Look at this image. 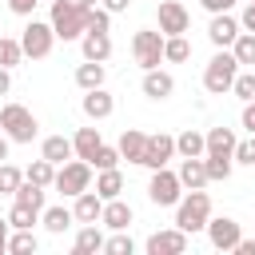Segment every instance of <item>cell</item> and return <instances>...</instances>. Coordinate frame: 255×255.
I'll use <instances>...</instances> for the list:
<instances>
[{
	"label": "cell",
	"mask_w": 255,
	"mask_h": 255,
	"mask_svg": "<svg viewBox=\"0 0 255 255\" xmlns=\"http://www.w3.org/2000/svg\"><path fill=\"white\" fill-rule=\"evenodd\" d=\"M100 211H104V199H100V195H96L92 187L76 195V207H72L76 223H100Z\"/></svg>",
	"instance_id": "obj_20"
},
{
	"label": "cell",
	"mask_w": 255,
	"mask_h": 255,
	"mask_svg": "<svg viewBox=\"0 0 255 255\" xmlns=\"http://www.w3.org/2000/svg\"><path fill=\"white\" fill-rule=\"evenodd\" d=\"M104 251H108V255H131V251H135V243H131V235L116 231L112 239H104Z\"/></svg>",
	"instance_id": "obj_40"
},
{
	"label": "cell",
	"mask_w": 255,
	"mask_h": 255,
	"mask_svg": "<svg viewBox=\"0 0 255 255\" xmlns=\"http://www.w3.org/2000/svg\"><path fill=\"white\" fill-rule=\"evenodd\" d=\"M124 191V175H120V167H104L100 175H96V195L100 199H116Z\"/></svg>",
	"instance_id": "obj_26"
},
{
	"label": "cell",
	"mask_w": 255,
	"mask_h": 255,
	"mask_svg": "<svg viewBox=\"0 0 255 255\" xmlns=\"http://www.w3.org/2000/svg\"><path fill=\"white\" fill-rule=\"evenodd\" d=\"M32 223H40V211H32V207H24V203H12V211H8V227L16 231V227H32Z\"/></svg>",
	"instance_id": "obj_35"
},
{
	"label": "cell",
	"mask_w": 255,
	"mask_h": 255,
	"mask_svg": "<svg viewBox=\"0 0 255 255\" xmlns=\"http://www.w3.org/2000/svg\"><path fill=\"white\" fill-rule=\"evenodd\" d=\"M207 147H203V131H195V128H187V131H179L175 135V155H203Z\"/></svg>",
	"instance_id": "obj_29"
},
{
	"label": "cell",
	"mask_w": 255,
	"mask_h": 255,
	"mask_svg": "<svg viewBox=\"0 0 255 255\" xmlns=\"http://www.w3.org/2000/svg\"><path fill=\"white\" fill-rule=\"evenodd\" d=\"M251 143H255V131H251Z\"/></svg>",
	"instance_id": "obj_53"
},
{
	"label": "cell",
	"mask_w": 255,
	"mask_h": 255,
	"mask_svg": "<svg viewBox=\"0 0 255 255\" xmlns=\"http://www.w3.org/2000/svg\"><path fill=\"white\" fill-rule=\"evenodd\" d=\"M48 24H52L56 40H64V44H68V40H80V36L88 32V8L76 4V0H56Z\"/></svg>",
	"instance_id": "obj_2"
},
{
	"label": "cell",
	"mask_w": 255,
	"mask_h": 255,
	"mask_svg": "<svg viewBox=\"0 0 255 255\" xmlns=\"http://www.w3.org/2000/svg\"><path fill=\"white\" fill-rule=\"evenodd\" d=\"M179 195H183L179 175L167 171V167H155V171H151V183H147V199H151L155 207H175Z\"/></svg>",
	"instance_id": "obj_7"
},
{
	"label": "cell",
	"mask_w": 255,
	"mask_h": 255,
	"mask_svg": "<svg viewBox=\"0 0 255 255\" xmlns=\"http://www.w3.org/2000/svg\"><path fill=\"white\" fill-rule=\"evenodd\" d=\"M231 92H235L243 104H247V100H255V68H251V72H239V76H235V84H231Z\"/></svg>",
	"instance_id": "obj_38"
},
{
	"label": "cell",
	"mask_w": 255,
	"mask_h": 255,
	"mask_svg": "<svg viewBox=\"0 0 255 255\" xmlns=\"http://www.w3.org/2000/svg\"><path fill=\"white\" fill-rule=\"evenodd\" d=\"M239 32H243V28H239V20H235L231 12H215L211 24H207V40H211L215 48H231Z\"/></svg>",
	"instance_id": "obj_13"
},
{
	"label": "cell",
	"mask_w": 255,
	"mask_h": 255,
	"mask_svg": "<svg viewBox=\"0 0 255 255\" xmlns=\"http://www.w3.org/2000/svg\"><path fill=\"white\" fill-rule=\"evenodd\" d=\"M20 179H24V171H20V167L0 163V195H12V191L20 187Z\"/></svg>",
	"instance_id": "obj_39"
},
{
	"label": "cell",
	"mask_w": 255,
	"mask_h": 255,
	"mask_svg": "<svg viewBox=\"0 0 255 255\" xmlns=\"http://www.w3.org/2000/svg\"><path fill=\"white\" fill-rule=\"evenodd\" d=\"M143 247H147V255H183V251H187V231H179V227L151 231Z\"/></svg>",
	"instance_id": "obj_11"
},
{
	"label": "cell",
	"mask_w": 255,
	"mask_h": 255,
	"mask_svg": "<svg viewBox=\"0 0 255 255\" xmlns=\"http://www.w3.org/2000/svg\"><path fill=\"white\" fill-rule=\"evenodd\" d=\"M239 28H243V32H255V0H247V8H243V16H239Z\"/></svg>",
	"instance_id": "obj_44"
},
{
	"label": "cell",
	"mask_w": 255,
	"mask_h": 255,
	"mask_svg": "<svg viewBox=\"0 0 255 255\" xmlns=\"http://www.w3.org/2000/svg\"><path fill=\"white\" fill-rule=\"evenodd\" d=\"M96 171H104V167H120V147H108V143H100L96 147V155L88 159Z\"/></svg>",
	"instance_id": "obj_36"
},
{
	"label": "cell",
	"mask_w": 255,
	"mask_h": 255,
	"mask_svg": "<svg viewBox=\"0 0 255 255\" xmlns=\"http://www.w3.org/2000/svg\"><path fill=\"white\" fill-rule=\"evenodd\" d=\"M40 223H44L52 235H64V231L76 223V215H72L68 207H44V211H40Z\"/></svg>",
	"instance_id": "obj_27"
},
{
	"label": "cell",
	"mask_w": 255,
	"mask_h": 255,
	"mask_svg": "<svg viewBox=\"0 0 255 255\" xmlns=\"http://www.w3.org/2000/svg\"><path fill=\"white\" fill-rule=\"evenodd\" d=\"M76 4H84V8H92V4H96V0H76Z\"/></svg>",
	"instance_id": "obj_52"
},
{
	"label": "cell",
	"mask_w": 255,
	"mask_h": 255,
	"mask_svg": "<svg viewBox=\"0 0 255 255\" xmlns=\"http://www.w3.org/2000/svg\"><path fill=\"white\" fill-rule=\"evenodd\" d=\"M100 143H104L100 128H80V131L72 135V151H76V159H92Z\"/></svg>",
	"instance_id": "obj_23"
},
{
	"label": "cell",
	"mask_w": 255,
	"mask_h": 255,
	"mask_svg": "<svg viewBox=\"0 0 255 255\" xmlns=\"http://www.w3.org/2000/svg\"><path fill=\"white\" fill-rule=\"evenodd\" d=\"M243 128H247V131H255V100H247V104H243Z\"/></svg>",
	"instance_id": "obj_46"
},
{
	"label": "cell",
	"mask_w": 255,
	"mask_h": 255,
	"mask_svg": "<svg viewBox=\"0 0 255 255\" xmlns=\"http://www.w3.org/2000/svg\"><path fill=\"white\" fill-rule=\"evenodd\" d=\"M80 48H84V60H100V64H104V60L112 56V36L88 28V32L80 36Z\"/></svg>",
	"instance_id": "obj_17"
},
{
	"label": "cell",
	"mask_w": 255,
	"mask_h": 255,
	"mask_svg": "<svg viewBox=\"0 0 255 255\" xmlns=\"http://www.w3.org/2000/svg\"><path fill=\"white\" fill-rule=\"evenodd\" d=\"M120 159H128V163H139L143 159V147H147V135L139 131V128H124V135H120Z\"/></svg>",
	"instance_id": "obj_18"
},
{
	"label": "cell",
	"mask_w": 255,
	"mask_h": 255,
	"mask_svg": "<svg viewBox=\"0 0 255 255\" xmlns=\"http://www.w3.org/2000/svg\"><path fill=\"white\" fill-rule=\"evenodd\" d=\"M100 223H104V227H112V231H128V223H131V207H128L120 195H116V199H104Z\"/></svg>",
	"instance_id": "obj_16"
},
{
	"label": "cell",
	"mask_w": 255,
	"mask_h": 255,
	"mask_svg": "<svg viewBox=\"0 0 255 255\" xmlns=\"http://www.w3.org/2000/svg\"><path fill=\"white\" fill-rule=\"evenodd\" d=\"M207 219H211V195L203 187H191L187 195H179V203H175V227L179 231L195 235L207 227Z\"/></svg>",
	"instance_id": "obj_1"
},
{
	"label": "cell",
	"mask_w": 255,
	"mask_h": 255,
	"mask_svg": "<svg viewBox=\"0 0 255 255\" xmlns=\"http://www.w3.org/2000/svg\"><path fill=\"white\" fill-rule=\"evenodd\" d=\"M8 159V135H0V163Z\"/></svg>",
	"instance_id": "obj_51"
},
{
	"label": "cell",
	"mask_w": 255,
	"mask_h": 255,
	"mask_svg": "<svg viewBox=\"0 0 255 255\" xmlns=\"http://www.w3.org/2000/svg\"><path fill=\"white\" fill-rule=\"evenodd\" d=\"M24 60V48H20V40H12V36H0V68H16Z\"/></svg>",
	"instance_id": "obj_34"
},
{
	"label": "cell",
	"mask_w": 255,
	"mask_h": 255,
	"mask_svg": "<svg viewBox=\"0 0 255 255\" xmlns=\"http://www.w3.org/2000/svg\"><path fill=\"white\" fill-rule=\"evenodd\" d=\"M52 44H56L52 24H44V20H28V24H24V32H20V48H24V56H32V60H48V56H52Z\"/></svg>",
	"instance_id": "obj_6"
},
{
	"label": "cell",
	"mask_w": 255,
	"mask_h": 255,
	"mask_svg": "<svg viewBox=\"0 0 255 255\" xmlns=\"http://www.w3.org/2000/svg\"><path fill=\"white\" fill-rule=\"evenodd\" d=\"M40 155H44L48 163H56V167H60V163H68L76 151H72V139H68V135H48V139L40 143Z\"/></svg>",
	"instance_id": "obj_22"
},
{
	"label": "cell",
	"mask_w": 255,
	"mask_h": 255,
	"mask_svg": "<svg viewBox=\"0 0 255 255\" xmlns=\"http://www.w3.org/2000/svg\"><path fill=\"white\" fill-rule=\"evenodd\" d=\"M72 251H76V255H96V251H104V231H100L96 223H84L80 235H76V243H72Z\"/></svg>",
	"instance_id": "obj_24"
},
{
	"label": "cell",
	"mask_w": 255,
	"mask_h": 255,
	"mask_svg": "<svg viewBox=\"0 0 255 255\" xmlns=\"http://www.w3.org/2000/svg\"><path fill=\"white\" fill-rule=\"evenodd\" d=\"M235 76H239V60L231 56V48H219V52L211 56V64L203 68V88H207L211 96H223V92H231Z\"/></svg>",
	"instance_id": "obj_3"
},
{
	"label": "cell",
	"mask_w": 255,
	"mask_h": 255,
	"mask_svg": "<svg viewBox=\"0 0 255 255\" xmlns=\"http://www.w3.org/2000/svg\"><path fill=\"white\" fill-rule=\"evenodd\" d=\"M175 92V76L163 72V68H147L143 72V96L147 100H167Z\"/></svg>",
	"instance_id": "obj_14"
},
{
	"label": "cell",
	"mask_w": 255,
	"mask_h": 255,
	"mask_svg": "<svg viewBox=\"0 0 255 255\" xmlns=\"http://www.w3.org/2000/svg\"><path fill=\"white\" fill-rule=\"evenodd\" d=\"M88 28H92V32H112V12L92 4V8H88Z\"/></svg>",
	"instance_id": "obj_41"
},
{
	"label": "cell",
	"mask_w": 255,
	"mask_h": 255,
	"mask_svg": "<svg viewBox=\"0 0 255 255\" xmlns=\"http://www.w3.org/2000/svg\"><path fill=\"white\" fill-rule=\"evenodd\" d=\"M207 239H211V247L215 251H235V243H239V223L231 219V215H219V219H207Z\"/></svg>",
	"instance_id": "obj_10"
},
{
	"label": "cell",
	"mask_w": 255,
	"mask_h": 255,
	"mask_svg": "<svg viewBox=\"0 0 255 255\" xmlns=\"http://www.w3.org/2000/svg\"><path fill=\"white\" fill-rule=\"evenodd\" d=\"M131 56H135V64L147 72V68H159V60H163V32H151V28H139L135 36H131Z\"/></svg>",
	"instance_id": "obj_8"
},
{
	"label": "cell",
	"mask_w": 255,
	"mask_h": 255,
	"mask_svg": "<svg viewBox=\"0 0 255 255\" xmlns=\"http://www.w3.org/2000/svg\"><path fill=\"white\" fill-rule=\"evenodd\" d=\"M0 135H4V128H0Z\"/></svg>",
	"instance_id": "obj_54"
},
{
	"label": "cell",
	"mask_w": 255,
	"mask_h": 255,
	"mask_svg": "<svg viewBox=\"0 0 255 255\" xmlns=\"http://www.w3.org/2000/svg\"><path fill=\"white\" fill-rule=\"evenodd\" d=\"M12 199L24 203V207H32V211H44V187L32 183V179H20V187L12 191Z\"/></svg>",
	"instance_id": "obj_28"
},
{
	"label": "cell",
	"mask_w": 255,
	"mask_h": 255,
	"mask_svg": "<svg viewBox=\"0 0 255 255\" xmlns=\"http://www.w3.org/2000/svg\"><path fill=\"white\" fill-rule=\"evenodd\" d=\"M231 56L239 60V68H255V32H239L231 44Z\"/></svg>",
	"instance_id": "obj_30"
},
{
	"label": "cell",
	"mask_w": 255,
	"mask_h": 255,
	"mask_svg": "<svg viewBox=\"0 0 255 255\" xmlns=\"http://www.w3.org/2000/svg\"><path fill=\"white\" fill-rule=\"evenodd\" d=\"M8 251V219H0V255Z\"/></svg>",
	"instance_id": "obj_50"
},
{
	"label": "cell",
	"mask_w": 255,
	"mask_h": 255,
	"mask_svg": "<svg viewBox=\"0 0 255 255\" xmlns=\"http://www.w3.org/2000/svg\"><path fill=\"white\" fill-rule=\"evenodd\" d=\"M231 163H255V143L251 139H235V151H231Z\"/></svg>",
	"instance_id": "obj_42"
},
{
	"label": "cell",
	"mask_w": 255,
	"mask_h": 255,
	"mask_svg": "<svg viewBox=\"0 0 255 255\" xmlns=\"http://www.w3.org/2000/svg\"><path fill=\"white\" fill-rule=\"evenodd\" d=\"M187 56H191V44L183 36H163V60L167 64H183Z\"/></svg>",
	"instance_id": "obj_32"
},
{
	"label": "cell",
	"mask_w": 255,
	"mask_h": 255,
	"mask_svg": "<svg viewBox=\"0 0 255 255\" xmlns=\"http://www.w3.org/2000/svg\"><path fill=\"white\" fill-rule=\"evenodd\" d=\"M175 175H179V183H183L187 191H191V187H207V183H211V179H207V167H203V155H187V159L179 163V171H175Z\"/></svg>",
	"instance_id": "obj_19"
},
{
	"label": "cell",
	"mask_w": 255,
	"mask_h": 255,
	"mask_svg": "<svg viewBox=\"0 0 255 255\" xmlns=\"http://www.w3.org/2000/svg\"><path fill=\"white\" fill-rule=\"evenodd\" d=\"M8 251H12V255H36V235H32V227H16V235H8Z\"/></svg>",
	"instance_id": "obj_33"
},
{
	"label": "cell",
	"mask_w": 255,
	"mask_h": 255,
	"mask_svg": "<svg viewBox=\"0 0 255 255\" xmlns=\"http://www.w3.org/2000/svg\"><path fill=\"white\" fill-rule=\"evenodd\" d=\"M8 88H12V76H8V68H0V96H8Z\"/></svg>",
	"instance_id": "obj_49"
},
{
	"label": "cell",
	"mask_w": 255,
	"mask_h": 255,
	"mask_svg": "<svg viewBox=\"0 0 255 255\" xmlns=\"http://www.w3.org/2000/svg\"><path fill=\"white\" fill-rule=\"evenodd\" d=\"M159 32L163 36H183L187 28H191V12L179 4V0H159Z\"/></svg>",
	"instance_id": "obj_9"
},
{
	"label": "cell",
	"mask_w": 255,
	"mask_h": 255,
	"mask_svg": "<svg viewBox=\"0 0 255 255\" xmlns=\"http://www.w3.org/2000/svg\"><path fill=\"white\" fill-rule=\"evenodd\" d=\"M104 76H108V68H104L100 60H84V64L76 68V84H80L84 92H92V88H104Z\"/></svg>",
	"instance_id": "obj_25"
},
{
	"label": "cell",
	"mask_w": 255,
	"mask_h": 255,
	"mask_svg": "<svg viewBox=\"0 0 255 255\" xmlns=\"http://www.w3.org/2000/svg\"><path fill=\"white\" fill-rule=\"evenodd\" d=\"M207 179H227L231 175V155H203Z\"/></svg>",
	"instance_id": "obj_37"
},
{
	"label": "cell",
	"mask_w": 255,
	"mask_h": 255,
	"mask_svg": "<svg viewBox=\"0 0 255 255\" xmlns=\"http://www.w3.org/2000/svg\"><path fill=\"white\" fill-rule=\"evenodd\" d=\"M175 155V135H167V131H155V135H147V147H143V167H167V159Z\"/></svg>",
	"instance_id": "obj_12"
},
{
	"label": "cell",
	"mask_w": 255,
	"mask_h": 255,
	"mask_svg": "<svg viewBox=\"0 0 255 255\" xmlns=\"http://www.w3.org/2000/svg\"><path fill=\"white\" fill-rule=\"evenodd\" d=\"M199 4H203L211 16H215V12H231V8H235V0H199Z\"/></svg>",
	"instance_id": "obj_45"
},
{
	"label": "cell",
	"mask_w": 255,
	"mask_h": 255,
	"mask_svg": "<svg viewBox=\"0 0 255 255\" xmlns=\"http://www.w3.org/2000/svg\"><path fill=\"white\" fill-rule=\"evenodd\" d=\"M36 4H40V0H8V12H16V16H32Z\"/></svg>",
	"instance_id": "obj_43"
},
{
	"label": "cell",
	"mask_w": 255,
	"mask_h": 255,
	"mask_svg": "<svg viewBox=\"0 0 255 255\" xmlns=\"http://www.w3.org/2000/svg\"><path fill=\"white\" fill-rule=\"evenodd\" d=\"M80 108H84L88 120H108V116L116 112V100H112L104 88H92V92H84V104H80Z\"/></svg>",
	"instance_id": "obj_15"
},
{
	"label": "cell",
	"mask_w": 255,
	"mask_h": 255,
	"mask_svg": "<svg viewBox=\"0 0 255 255\" xmlns=\"http://www.w3.org/2000/svg\"><path fill=\"white\" fill-rule=\"evenodd\" d=\"M0 128H4L8 143H32L36 131H40L36 116H32L24 104H4V108H0Z\"/></svg>",
	"instance_id": "obj_4"
},
{
	"label": "cell",
	"mask_w": 255,
	"mask_h": 255,
	"mask_svg": "<svg viewBox=\"0 0 255 255\" xmlns=\"http://www.w3.org/2000/svg\"><path fill=\"white\" fill-rule=\"evenodd\" d=\"M203 155H231L235 151V131L231 128H211V131H203Z\"/></svg>",
	"instance_id": "obj_21"
},
{
	"label": "cell",
	"mask_w": 255,
	"mask_h": 255,
	"mask_svg": "<svg viewBox=\"0 0 255 255\" xmlns=\"http://www.w3.org/2000/svg\"><path fill=\"white\" fill-rule=\"evenodd\" d=\"M24 179H32V183H40V187H52V179H56V163H48V159L40 155V159H32V163H28Z\"/></svg>",
	"instance_id": "obj_31"
},
{
	"label": "cell",
	"mask_w": 255,
	"mask_h": 255,
	"mask_svg": "<svg viewBox=\"0 0 255 255\" xmlns=\"http://www.w3.org/2000/svg\"><path fill=\"white\" fill-rule=\"evenodd\" d=\"M235 255H255V239H243V235H239V243H235Z\"/></svg>",
	"instance_id": "obj_47"
},
{
	"label": "cell",
	"mask_w": 255,
	"mask_h": 255,
	"mask_svg": "<svg viewBox=\"0 0 255 255\" xmlns=\"http://www.w3.org/2000/svg\"><path fill=\"white\" fill-rule=\"evenodd\" d=\"M52 187L76 199L80 191H88V187H92V163H88V159H76V155H72L68 163H60V167H56V179H52Z\"/></svg>",
	"instance_id": "obj_5"
},
{
	"label": "cell",
	"mask_w": 255,
	"mask_h": 255,
	"mask_svg": "<svg viewBox=\"0 0 255 255\" xmlns=\"http://www.w3.org/2000/svg\"><path fill=\"white\" fill-rule=\"evenodd\" d=\"M128 4H131V0H104V8H108L112 16H116V12H128Z\"/></svg>",
	"instance_id": "obj_48"
}]
</instances>
